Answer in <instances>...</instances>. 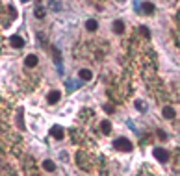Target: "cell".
<instances>
[{"label": "cell", "instance_id": "1", "mask_svg": "<svg viewBox=\"0 0 180 176\" xmlns=\"http://www.w3.org/2000/svg\"><path fill=\"white\" fill-rule=\"evenodd\" d=\"M113 147H115L117 150H123V152H130V150H132V143H130L126 137L115 139V141H113Z\"/></svg>", "mask_w": 180, "mask_h": 176}, {"label": "cell", "instance_id": "2", "mask_svg": "<svg viewBox=\"0 0 180 176\" xmlns=\"http://www.w3.org/2000/svg\"><path fill=\"white\" fill-rule=\"evenodd\" d=\"M154 156H156V160H158V161H162V163H165V161H167V158H169L167 150H165V148H162V147H156V148H154Z\"/></svg>", "mask_w": 180, "mask_h": 176}, {"label": "cell", "instance_id": "3", "mask_svg": "<svg viewBox=\"0 0 180 176\" xmlns=\"http://www.w3.org/2000/svg\"><path fill=\"white\" fill-rule=\"evenodd\" d=\"M50 134H52V137H54V139H63V135H65V132H63V128H61V126H52Z\"/></svg>", "mask_w": 180, "mask_h": 176}, {"label": "cell", "instance_id": "4", "mask_svg": "<svg viewBox=\"0 0 180 176\" xmlns=\"http://www.w3.org/2000/svg\"><path fill=\"white\" fill-rule=\"evenodd\" d=\"M37 61H39V59H37V56H35V54H30V56H26V59H24V65L32 69V67H35V65H37Z\"/></svg>", "mask_w": 180, "mask_h": 176}, {"label": "cell", "instance_id": "5", "mask_svg": "<svg viewBox=\"0 0 180 176\" xmlns=\"http://www.w3.org/2000/svg\"><path fill=\"white\" fill-rule=\"evenodd\" d=\"M78 76H80V78L84 80V82H89V80L93 78V72H91L89 69H82V71L78 72Z\"/></svg>", "mask_w": 180, "mask_h": 176}, {"label": "cell", "instance_id": "6", "mask_svg": "<svg viewBox=\"0 0 180 176\" xmlns=\"http://www.w3.org/2000/svg\"><path fill=\"white\" fill-rule=\"evenodd\" d=\"M59 97H61V93H59V91H50V93H48V97H46V98H48V104H56V102L59 100Z\"/></svg>", "mask_w": 180, "mask_h": 176}, {"label": "cell", "instance_id": "7", "mask_svg": "<svg viewBox=\"0 0 180 176\" xmlns=\"http://www.w3.org/2000/svg\"><path fill=\"white\" fill-rule=\"evenodd\" d=\"M141 11H143L145 15H152V11H154V6H152L151 2H143V6H141Z\"/></svg>", "mask_w": 180, "mask_h": 176}, {"label": "cell", "instance_id": "8", "mask_svg": "<svg viewBox=\"0 0 180 176\" xmlns=\"http://www.w3.org/2000/svg\"><path fill=\"white\" fill-rule=\"evenodd\" d=\"M11 45H13L15 48H22V46H24V41H22V37L13 35V37H11Z\"/></svg>", "mask_w": 180, "mask_h": 176}, {"label": "cell", "instance_id": "9", "mask_svg": "<svg viewBox=\"0 0 180 176\" xmlns=\"http://www.w3.org/2000/svg\"><path fill=\"white\" fill-rule=\"evenodd\" d=\"M113 32H115V33H123V32H125L123 20H115V22H113Z\"/></svg>", "mask_w": 180, "mask_h": 176}, {"label": "cell", "instance_id": "10", "mask_svg": "<svg viewBox=\"0 0 180 176\" xmlns=\"http://www.w3.org/2000/svg\"><path fill=\"white\" fill-rule=\"evenodd\" d=\"M164 117H167V119H175V109H173L171 106H165V108H164Z\"/></svg>", "mask_w": 180, "mask_h": 176}, {"label": "cell", "instance_id": "11", "mask_svg": "<svg viewBox=\"0 0 180 176\" xmlns=\"http://www.w3.org/2000/svg\"><path fill=\"white\" fill-rule=\"evenodd\" d=\"M100 130H102V134H110L112 132V124L108 121H102L100 122Z\"/></svg>", "mask_w": 180, "mask_h": 176}, {"label": "cell", "instance_id": "12", "mask_svg": "<svg viewBox=\"0 0 180 176\" xmlns=\"http://www.w3.org/2000/svg\"><path fill=\"white\" fill-rule=\"evenodd\" d=\"M97 26H99V24H97V20H93V19L86 22V28H87L89 32H95V30H97Z\"/></svg>", "mask_w": 180, "mask_h": 176}, {"label": "cell", "instance_id": "13", "mask_svg": "<svg viewBox=\"0 0 180 176\" xmlns=\"http://www.w3.org/2000/svg\"><path fill=\"white\" fill-rule=\"evenodd\" d=\"M139 32H141V35H143L145 39H149V37H151V32H149V28H147V26H141V28H139Z\"/></svg>", "mask_w": 180, "mask_h": 176}, {"label": "cell", "instance_id": "14", "mask_svg": "<svg viewBox=\"0 0 180 176\" xmlns=\"http://www.w3.org/2000/svg\"><path fill=\"white\" fill-rule=\"evenodd\" d=\"M43 167H45V169H46V171H54V169H56V165H54V163H52V161H48V160H46V161H45V163H43Z\"/></svg>", "mask_w": 180, "mask_h": 176}, {"label": "cell", "instance_id": "15", "mask_svg": "<svg viewBox=\"0 0 180 176\" xmlns=\"http://www.w3.org/2000/svg\"><path fill=\"white\" fill-rule=\"evenodd\" d=\"M35 17H37V19H43V17H45V9H43V7H37V9H35Z\"/></svg>", "mask_w": 180, "mask_h": 176}, {"label": "cell", "instance_id": "16", "mask_svg": "<svg viewBox=\"0 0 180 176\" xmlns=\"http://www.w3.org/2000/svg\"><path fill=\"white\" fill-rule=\"evenodd\" d=\"M104 111H108V113H113V111H115V108H113L112 104H106V106H104Z\"/></svg>", "mask_w": 180, "mask_h": 176}, {"label": "cell", "instance_id": "17", "mask_svg": "<svg viewBox=\"0 0 180 176\" xmlns=\"http://www.w3.org/2000/svg\"><path fill=\"white\" fill-rule=\"evenodd\" d=\"M158 137H160L162 141H165V139H167V135H165V132H162V130H158Z\"/></svg>", "mask_w": 180, "mask_h": 176}, {"label": "cell", "instance_id": "18", "mask_svg": "<svg viewBox=\"0 0 180 176\" xmlns=\"http://www.w3.org/2000/svg\"><path fill=\"white\" fill-rule=\"evenodd\" d=\"M136 108H138V109H139V111H145V106H143V104H141V102H136Z\"/></svg>", "mask_w": 180, "mask_h": 176}, {"label": "cell", "instance_id": "19", "mask_svg": "<svg viewBox=\"0 0 180 176\" xmlns=\"http://www.w3.org/2000/svg\"><path fill=\"white\" fill-rule=\"evenodd\" d=\"M22 2H28V0H22Z\"/></svg>", "mask_w": 180, "mask_h": 176}, {"label": "cell", "instance_id": "20", "mask_svg": "<svg viewBox=\"0 0 180 176\" xmlns=\"http://www.w3.org/2000/svg\"><path fill=\"white\" fill-rule=\"evenodd\" d=\"M123 2H125V0H123Z\"/></svg>", "mask_w": 180, "mask_h": 176}]
</instances>
